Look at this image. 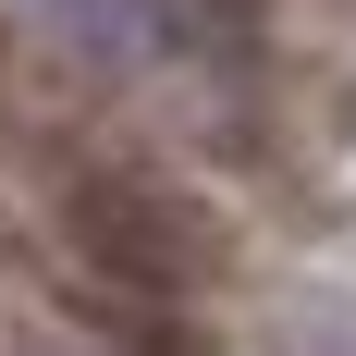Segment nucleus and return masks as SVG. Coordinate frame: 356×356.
Returning a JSON list of instances; mask_svg holds the SVG:
<instances>
[{"instance_id":"f257e3e1","label":"nucleus","mask_w":356,"mask_h":356,"mask_svg":"<svg viewBox=\"0 0 356 356\" xmlns=\"http://www.w3.org/2000/svg\"><path fill=\"white\" fill-rule=\"evenodd\" d=\"M62 221H74V246L99 258L111 295H136V307H184V295H197V221H184L147 172L86 160V172L62 184Z\"/></svg>"}]
</instances>
